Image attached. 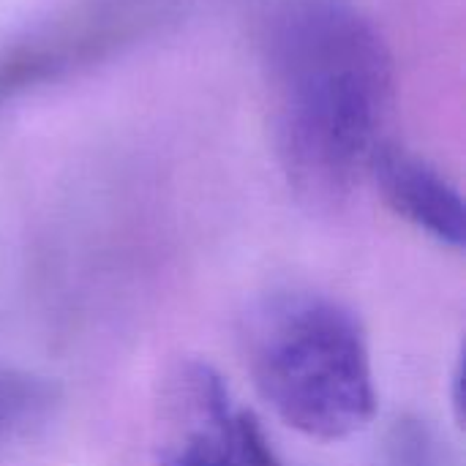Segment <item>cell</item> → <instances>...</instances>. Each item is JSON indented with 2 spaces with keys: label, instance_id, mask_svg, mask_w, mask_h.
<instances>
[{
  "label": "cell",
  "instance_id": "obj_1",
  "mask_svg": "<svg viewBox=\"0 0 466 466\" xmlns=\"http://www.w3.org/2000/svg\"><path fill=\"white\" fill-rule=\"evenodd\" d=\"M262 63L289 191L311 210L341 208L388 142L396 66L382 33L350 0H279Z\"/></svg>",
  "mask_w": 466,
  "mask_h": 466
},
{
  "label": "cell",
  "instance_id": "obj_2",
  "mask_svg": "<svg viewBox=\"0 0 466 466\" xmlns=\"http://www.w3.org/2000/svg\"><path fill=\"white\" fill-rule=\"evenodd\" d=\"M240 341L257 393L289 429L339 442L374 420L377 385L366 330L336 298L273 292L248 309Z\"/></svg>",
  "mask_w": 466,
  "mask_h": 466
},
{
  "label": "cell",
  "instance_id": "obj_3",
  "mask_svg": "<svg viewBox=\"0 0 466 466\" xmlns=\"http://www.w3.org/2000/svg\"><path fill=\"white\" fill-rule=\"evenodd\" d=\"M175 401L183 431L164 448L161 466H287L257 418L232 404L224 380L213 369L188 366Z\"/></svg>",
  "mask_w": 466,
  "mask_h": 466
},
{
  "label": "cell",
  "instance_id": "obj_4",
  "mask_svg": "<svg viewBox=\"0 0 466 466\" xmlns=\"http://www.w3.org/2000/svg\"><path fill=\"white\" fill-rule=\"evenodd\" d=\"M137 14L123 8L93 11L74 22L35 33L0 52V106L68 76L134 38Z\"/></svg>",
  "mask_w": 466,
  "mask_h": 466
},
{
  "label": "cell",
  "instance_id": "obj_5",
  "mask_svg": "<svg viewBox=\"0 0 466 466\" xmlns=\"http://www.w3.org/2000/svg\"><path fill=\"white\" fill-rule=\"evenodd\" d=\"M369 177L377 183L382 199L396 216L451 248L464 246V199L459 188L426 158L388 139L377 150Z\"/></svg>",
  "mask_w": 466,
  "mask_h": 466
},
{
  "label": "cell",
  "instance_id": "obj_6",
  "mask_svg": "<svg viewBox=\"0 0 466 466\" xmlns=\"http://www.w3.org/2000/svg\"><path fill=\"white\" fill-rule=\"evenodd\" d=\"M55 404V388L27 371L0 369V437L46 415Z\"/></svg>",
  "mask_w": 466,
  "mask_h": 466
}]
</instances>
